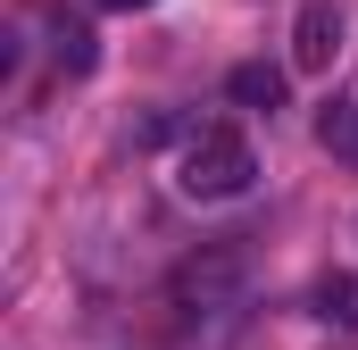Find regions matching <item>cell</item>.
Wrapping results in <instances>:
<instances>
[{
  "mask_svg": "<svg viewBox=\"0 0 358 350\" xmlns=\"http://www.w3.org/2000/svg\"><path fill=\"white\" fill-rule=\"evenodd\" d=\"M317 142H325V159L358 167V92H342V100L317 108Z\"/></svg>",
  "mask_w": 358,
  "mask_h": 350,
  "instance_id": "5",
  "label": "cell"
},
{
  "mask_svg": "<svg viewBox=\"0 0 358 350\" xmlns=\"http://www.w3.org/2000/svg\"><path fill=\"white\" fill-rule=\"evenodd\" d=\"M225 92H234L242 108H259V117H275V108H283V67H267V59H250V67H234V76H225Z\"/></svg>",
  "mask_w": 358,
  "mask_h": 350,
  "instance_id": "6",
  "label": "cell"
},
{
  "mask_svg": "<svg viewBox=\"0 0 358 350\" xmlns=\"http://www.w3.org/2000/svg\"><path fill=\"white\" fill-rule=\"evenodd\" d=\"M50 67L59 76H92L100 67V42H92L84 17H50Z\"/></svg>",
  "mask_w": 358,
  "mask_h": 350,
  "instance_id": "4",
  "label": "cell"
},
{
  "mask_svg": "<svg viewBox=\"0 0 358 350\" xmlns=\"http://www.w3.org/2000/svg\"><path fill=\"white\" fill-rule=\"evenodd\" d=\"M259 183V150H250V134L242 125H225V117H208V125H192L176 142V192L183 200H242Z\"/></svg>",
  "mask_w": 358,
  "mask_h": 350,
  "instance_id": "2",
  "label": "cell"
},
{
  "mask_svg": "<svg viewBox=\"0 0 358 350\" xmlns=\"http://www.w3.org/2000/svg\"><path fill=\"white\" fill-rule=\"evenodd\" d=\"M308 309H317L325 326H358V275H325V284L308 292Z\"/></svg>",
  "mask_w": 358,
  "mask_h": 350,
  "instance_id": "7",
  "label": "cell"
},
{
  "mask_svg": "<svg viewBox=\"0 0 358 350\" xmlns=\"http://www.w3.org/2000/svg\"><path fill=\"white\" fill-rule=\"evenodd\" d=\"M167 309H176L192 334H225V326L250 309V259H242L234 242L192 251V259L176 267V284H167Z\"/></svg>",
  "mask_w": 358,
  "mask_h": 350,
  "instance_id": "1",
  "label": "cell"
},
{
  "mask_svg": "<svg viewBox=\"0 0 358 350\" xmlns=\"http://www.w3.org/2000/svg\"><path fill=\"white\" fill-rule=\"evenodd\" d=\"M342 25H350L342 0H300V17H292V67L300 76H325L334 50H342Z\"/></svg>",
  "mask_w": 358,
  "mask_h": 350,
  "instance_id": "3",
  "label": "cell"
},
{
  "mask_svg": "<svg viewBox=\"0 0 358 350\" xmlns=\"http://www.w3.org/2000/svg\"><path fill=\"white\" fill-rule=\"evenodd\" d=\"M100 8H117V17H125V8H159V0H100Z\"/></svg>",
  "mask_w": 358,
  "mask_h": 350,
  "instance_id": "8",
  "label": "cell"
}]
</instances>
